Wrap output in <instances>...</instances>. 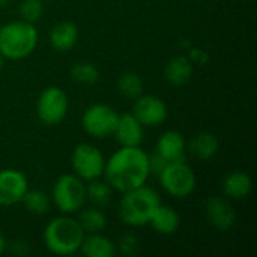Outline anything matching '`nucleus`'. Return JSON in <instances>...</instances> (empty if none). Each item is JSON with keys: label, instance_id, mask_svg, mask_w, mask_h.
Masks as SVG:
<instances>
[{"label": "nucleus", "instance_id": "nucleus-9", "mask_svg": "<svg viewBox=\"0 0 257 257\" xmlns=\"http://www.w3.org/2000/svg\"><path fill=\"white\" fill-rule=\"evenodd\" d=\"M119 113L107 104H92L81 117V125L86 134L95 139H107L113 136Z\"/></svg>", "mask_w": 257, "mask_h": 257}, {"label": "nucleus", "instance_id": "nucleus-7", "mask_svg": "<svg viewBox=\"0 0 257 257\" xmlns=\"http://www.w3.org/2000/svg\"><path fill=\"white\" fill-rule=\"evenodd\" d=\"M74 173L83 181H93L102 176L105 160L102 152L90 143H81L74 148L71 155Z\"/></svg>", "mask_w": 257, "mask_h": 257}, {"label": "nucleus", "instance_id": "nucleus-15", "mask_svg": "<svg viewBox=\"0 0 257 257\" xmlns=\"http://www.w3.org/2000/svg\"><path fill=\"white\" fill-rule=\"evenodd\" d=\"M48 41L56 51L66 53L72 50L78 41V27L71 21H60L51 27Z\"/></svg>", "mask_w": 257, "mask_h": 257}, {"label": "nucleus", "instance_id": "nucleus-31", "mask_svg": "<svg viewBox=\"0 0 257 257\" xmlns=\"http://www.w3.org/2000/svg\"><path fill=\"white\" fill-rule=\"evenodd\" d=\"M2 62H3V56L0 54V68H2Z\"/></svg>", "mask_w": 257, "mask_h": 257}, {"label": "nucleus", "instance_id": "nucleus-29", "mask_svg": "<svg viewBox=\"0 0 257 257\" xmlns=\"http://www.w3.org/2000/svg\"><path fill=\"white\" fill-rule=\"evenodd\" d=\"M5 250H6V239H5L3 233L0 232V256L5 253Z\"/></svg>", "mask_w": 257, "mask_h": 257}, {"label": "nucleus", "instance_id": "nucleus-20", "mask_svg": "<svg viewBox=\"0 0 257 257\" xmlns=\"http://www.w3.org/2000/svg\"><path fill=\"white\" fill-rule=\"evenodd\" d=\"M220 149V142L215 134L209 131H202L197 136H194L190 142V151L194 157L200 160H211L217 155Z\"/></svg>", "mask_w": 257, "mask_h": 257}, {"label": "nucleus", "instance_id": "nucleus-8", "mask_svg": "<svg viewBox=\"0 0 257 257\" xmlns=\"http://www.w3.org/2000/svg\"><path fill=\"white\" fill-rule=\"evenodd\" d=\"M68 95L57 86L45 87L36 101V113L39 120L50 126L60 123L68 114Z\"/></svg>", "mask_w": 257, "mask_h": 257}, {"label": "nucleus", "instance_id": "nucleus-21", "mask_svg": "<svg viewBox=\"0 0 257 257\" xmlns=\"http://www.w3.org/2000/svg\"><path fill=\"white\" fill-rule=\"evenodd\" d=\"M78 215V223L84 233H99L105 229L107 226V218L105 214L101 211L98 206H90V208H81Z\"/></svg>", "mask_w": 257, "mask_h": 257}, {"label": "nucleus", "instance_id": "nucleus-30", "mask_svg": "<svg viewBox=\"0 0 257 257\" xmlns=\"http://www.w3.org/2000/svg\"><path fill=\"white\" fill-rule=\"evenodd\" d=\"M9 2H11V0H0V8L8 6V5H9Z\"/></svg>", "mask_w": 257, "mask_h": 257}, {"label": "nucleus", "instance_id": "nucleus-3", "mask_svg": "<svg viewBox=\"0 0 257 257\" xmlns=\"http://www.w3.org/2000/svg\"><path fill=\"white\" fill-rule=\"evenodd\" d=\"M84 235L86 233L78 220L63 214L45 226L42 238L50 253L57 256H69L80 250Z\"/></svg>", "mask_w": 257, "mask_h": 257}, {"label": "nucleus", "instance_id": "nucleus-26", "mask_svg": "<svg viewBox=\"0 0 257 257\" xmlns=\"http://www.w3.org/2000/svg\"><path fill=\"white\" fill-rule=\"evenodd\" d=\"M44 2L41 0H23L20 5V17L21 20L35 24L44 12Z\"/></svg>", "mask_w": 257, "mask_h": 257}, {"label": "nucleus", "instance_id": "nucleus-5", "mask_svg": "<svg viewBox=\"0 0 257 257\" xmlns=\"http://www.w3.org/2000/svg\"><path fill=\"white\" fill-rule=\"evenodd\" d=\"M51 199L62 214L71 215L78 212L86 203L84 181L80 179L75 173L62 175L53 185Z\"/></svg>", "mask_w": 257, "mask_h": 257}, {"label": "nucleus", "instance_id": "nucleus-10", "mask_svg": "<svg viewBox=\"0 0 257 257\" xmlns=\"http://www.w3.org/2000/svg\"><path fill=\"white\" fill-rule=\"evenodd\" d=\"M143 126H158L167 119L166 102L155 95H140L136 98L133 111Z\"/></svg>", "mask_w": 257, "mask_h": 257}, {"label": "nucleus", "instance_id": "nucleus-18", "mask_svg": "<svg viewBox=\"0 0 257 257\" xmlns=\"http://www.w3.org/2000/svg\"><path fill=\"white\" fill-rule=\"evenodd\" d=\"M179 215L178 212L170 208V206H164V205H160L157 208V211L154 212L149 224L152 226V229L160 233V235H164V236H169V235H173L178 227H179Z\"/></svg>", "mask_w": 257, "mask_h": 257}, {"label": "nucleus", "instance_id": "nucleus-32", "mask_svg": "<svg viewBox=\"0 0 257 257\" xmlns=\"http://www.w3.org/2000/svg\"><path fill=\"white\" fill-rule=\"evenodd\" d=\"M41 2H47V0H41Z\"/></svg>", "mask_w": 257, "mask_h": 257}, {"label": "nucleus", "instance_id": "nucleus-11", "mask_svg": "<svg viewBox=\"0 0 257 257\" xmlns=\"http://www.w3.org/2000/svg\"><path fill=\"white\" fill-rule=\"evenodd\" d=\"M29 190L26 175L17 169L0 170V206H12L21 202Z\"/></svg>", "mask_w": 257, "mask_h": 257}, {"label": "nucleus", "instance_id": "nucleus-22", "mask_svg": "<svg viewBox=\"0 0 257 257\" xmlns=\"http://www.w3.org/2000/svg\"><path fill=\"white\" fill-rule=\"evenodd\" d=\"M21 203L24 205V208L29 214L42 215L48 211L51 199L47 193H44L41 190H27L21 199Z\"/></svg>", "mask_w": 257, "mask_h": 257}, {"label": "nucleus", "instance_id": "nucleus-12", "mask_svg": "<svg viewBox=\"0 0 257 257\" xmlns=\"http://www.w3.org/2000/svg\"><path fill=\"white\" fill-rule=\"evenodd\" d=\"M203 212L208 221L218 230H229L236 220V212L230 205V202L217 196L205 200Z\"/></svg>", "mask_w": 257, "mask_h": 257}, {"label": "nucleus", "instance_id": "nucleus-19", "mask_svg": "<svg viewBox=\"0 0 257 257\" xmlns=\"http://www.w3.org/2000/svg\"><path fill=\"white\" fill-rule=\"evenodd\" d=\"M80 250L87 257H113L116 253V247L113 241L101 235V232L89 233V236L84 235Z\"/></svg>", "mask_w": 257, "mask_h": 257}, {"label": "nucleus", "instance_id": "nucleus-2", "mask_svg": "<svg viewBox=\"0 0 257 257\" xmlns=\"http://www.w3.org/2000/svg\"><path fill=\"white\" fill-rule=\"evenodd\" d=\"M122 194L123 196L119 203V217L126 226L131 227L149 224L154 212L161 205L158 193L146 187V184Z\"/></svg>", "mask_w": 257, "mask_h": 257}, {"label": "nucleus", "instance_id": "nucleus-23", "mask_svg": "<svg viewBox=\"0 0 257 257\" xmlns=\"http://www.w3.org/2000/svg\"><path fill=\"white\" fill-rule=\"evenodd\" d=\"M111 191L113 188L107 181H99V178L89 181V185H86V200H90L93 206L102 208L110 202Z\"/></svg>", "mask_w": 257, "mask_h": 257}, {"label": "nucleus", "instance_id": "nucleus-28", "mask_svg": "<svg viewBox=\"0 0 257 257\" xmlns=\"http://www.w3.org/2000/svg\"><path fill=\"white\" fill-rule=\"evenodd\" d=\"M167 164H169V161L164 157H161L157 151L149 157V169H151V173H154L157 176L164 170V167Z\"/></svg>", "mask_w": 257, "mask_h": 257}, {"label": "nucleus", "instance_id": "nucleus-24", "mask_svg": "<svg viewBox=\"0 0 257 257\" xmlns=\"http://www.w3.org/2000/svg\"><path fill=\"white\" fill-rule=\"evenodd\" d=\"M117 90L122 96L136 99L143 92V81H142L140 75H137L134 72H126V74L120 75V78L117 80Z\"/></svg>", "mask_w": 257, "mask_h": 257}, {"label": "nucleus", "instance_id": "nucleus-4", "mask_svg": "<svg viewBox=\"0 0 257 257\" xmlns=\"http://www.w3.org/2000/svg\"><path fill=\"white\" fill-rule=\"evenodd\" d=\"M38 45L35 24L24 20L11 21L0 27V54L9 60L29 57Z\"/></svg>", "mask_w": 257, "mask_h": 257}, {"label": "nucleus", "instance_id": "nucleus-6", "mask_svg": "<svg viewBox=\"0 0 257 257\" xmlns=\"http://www.w3.org/2000/svg\"><path fill=\"white\" fill-rule=\"evenodd\" d=\"M163 190L178 199L190 196L196 188V175L185 161L169 163L158 175Z\"/></svg>", "mask_w": 257, "mask_h": 257}, {"label": "nucleus", "instance_id": "nucleus-16", "mask_svg": "<svg viewBox=\"0 0 257 257\" xmlns=\"http://www.w3.org/2000/svg\"><path fill=\"white\" fill-rule=\"evenodd\" d=\"M221 188H223L224 196H227L229 199L242 200L251 193L253 182H251V178L248 173L235 170L224 176V179L221 182Z\"/></svg>", "mask_w": 257, "mask_h": 257}, {"label": "nucleus", "instance_id": "nucleus-1", "mask_svg": "<svg viewBox=\"0 0 257 257\" xmlns=\"http://www.w3.org/2000/svg\"><path fill=\"white\" fill-rule=\"evenodd\" d=\"M102 175L110 187L120 193L142 187L151 175L149 155L140 146H122L105 161Z\"/></svg>", "mask_w": 257, "mask_h": 257}, {"label": "nucleus", "instance_id": "nucleus-25", "mask_svg": "<svg viewBox=\"0 0 257 257\" xmlns=\"http://www.w3.org/2000/svg\"><path fill=\"white\" fill-rule=\"evenodd\" d=\"M71 78L80 84H95L99 80V71L90 62H78L71 68Z\"/></svg>", "mask_w": 257, "mask_h": 257}, {"label": "nucleus", "instance_id": "nucleus-17", "mask_svg": "<svg viewBox=\"0 0 257 257\" xmlns=\"http://www.w3.org/2000/svg\"><path fill=\"white\" fill-rule=\"evenodd\" d=\"M164 77L172 86H184L193 77V62L185 56L172 57L164 68Z\"/></svg>", "mask_w": 257, "mask_h": 257}, {"label": "nucleus", "instance_id": "nucleus-27", "mask_svg": "<svg viewBox=\"0 0 257 257\" xmlns=\"http://www.w3.org/2000/svg\"><path fill=\"white\" fill-rule=\"evenodd\" d=\"M119 250L125 256H134L139 250V238L134 233H126L119 241Z\"/></svg>", "mask_w": 257, "mask_h": 257}, {"label": "nucleus", "instance_id": "nucleus-13", "mask_svg": "<svg viewBox=\"0 0 257 257\" xmlns=\"http://www.w3.org/2000/svg\"><path fill=\"white\" fill-rule=\"evenodd\" d=\"M143 125L133 113L119 114L113 136L120 146H140L143 142Z\"/></svg>", "mask_w": 257, "mask_h": 257}, {"label": "nucleus", "instance_id": "nucleus-14", "mask_svg": "<svg viewBox=\"0 0 257 257\" xmlns=\"http://www.w3.org/2000/svg\"><path fill=\"white\" fill-rule=\"evenodd\" d=\"M155 151L164 157L169 163L175 161H185V151H187V143L185 137L175 130H169L157 142Z\"/></svg>", "mask_w": 257, "mask_h": 257}]
</instances>
